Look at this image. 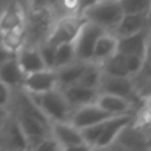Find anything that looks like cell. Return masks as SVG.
Masks as SVG:
<instances>
[{
    "mask_svg": "<svg viewBox=\"0 0 151 151\" xmlns=\"http://www.w3.org/2000/svg\"><path fill=\"white\" fill-rule=\"evenodd\" d=\"M149 27H151L149 13H125L111 33L117 37L129 36L143 31Z\"/></svg>",
    "mask_w": 151,
    "mask_h": 151,
    "instance_id": "cell-15",
    "label": "cell"
},
{
    "mask_svg": "<svg viewBox=\"0 0 151 151\" xmlns=\"http://www.w3.org/2000/svg\"><path fill=\"white\" fill-rule=\"evenodd\" d=\"M125 15L121 0H98L82 13L86 21L101 27L104 31L113 32Z\"/></svg>",
    "mask_w": 151,
    "mask_h": 151,
    "instance_id": "cell-3",
    "label": "cell"
},
{
    "mask_svg": "<svg viewBox=\"0 0 151 151\" xmlns=\"http://www.w3.org/2000/svg\"><path fill=\"white\" fill-rule=\"evenodd\" d=\"M55 20V7L27 8L25 23H24L27 35L25 45L37 47L42 41H45Z\"/></svg>",
    "mask_w": 151,
    "mask_h": 151,
    "instance_id": "cell-1",
    "label": "cell"
},
{
    "mask_svg": "<svg viewBox=\"0 0 151 151\" xmlns=\"http://www.w3.org/2000/svg\"><path fill=\"white\" fill-rule=\"evenodd\" d=\"M27 7L21 0H11L8 4L0 9V31H11V29L23 27L25 23Z\"/></svg>",
    "mask_w": 151,
    "mask_h": 151,
    "instance_id": "cell-14",
    "label": "cell"
},
{
    "mask_svg": "<svg viewBox=\"0 0 151 151\" xmlns=\"http://www.w3.org/2000/svg\"><path fill=\"white\" fill-rule=\"evenodd\" d=\"M13 94H15V90H12L8 85L0 81V107L9 110L13 101Z\"/></svg>",
    "mask_w": 151,
    "mask_h": 151,
    "instance_id": "cell-28",
    "label": "cell"
},
{
    "mask_svg": "<svg viewBox=\"0 0 151 151\" xmlns=\"http://www.w3.org/2000/svg\"><path fill=\"white\" fill-rule=\"evenodd\" d=\"M150 36L151 27L129 36L117 37V52L125 56H138V57L146 58L147 52H149Z\"/></svg>",
    "mask_w": 151,
    "mask_h": 151,
    "instance_id": "cell-10",
    "label": "cell"
},
{
    "mask_svg": "<svg viewBox=\"0 0 151 151\" xmlns=\"http://www.w3.org/2000/svg\"><path fill=\"white\" fill-rule=\"evenodd\" d=\"M125 13H149L151 0H121Z\"/></svg>",
    "mask_w": 151,
    "mask_h": 151,
    "instance_id": "cell-26",
    "label": "cell"
},
{
    "mask_svg": "<svg viewBox=\"0 0 151 151\" xmlns=\"http://www.w3.org/2000/svg\"><path fill=\"white\" fill-rule=\"evenodd\" d=\"M3 47L7 48L12 53H17L24 45L27 44V35H25V28L19 27V28L11 29V31L3 32Z\"/></svg>",
    "mask_w": 151,
    "mask_h": 151,
    "instance_id": "cell-22",
    "label": "cell"
},
{
    "mask_svg": "<svg viewBox=\"0 0 151 151\" xmlns=\"http://www.w3.org/2000/svg\"><path fill=\"white\" fill-rule=\"evenodd\" d=\"M149 17H150V20H151V5H150V9H149Z\"/></svg>",
    "mask_w": 151,
    "mask_h": 151,
    "instance_id": "cell-38",
    "label": "cell"
},
{
    "mask_svg": "<svg viewBox=\"0 0 151 151\" xmlns=\"http://www.w3.org/2000/svg\"><path fill=\"white\" fill-rule=\"evenodd\" d=\"M63 93L65 96L66 101L72 106V109H77V107L85 106L89 104H94L98 97V89H91L88 86L80 85V83H74V85L69 86V88L63 89Z\"/></svg>",
    "mask_w": 151,
    "mask_h": 151,
    "instance_id": "cell-17",
    "label": "cell"
},
{
    "mask_svg": "<svg viewBox=\"0 0 151 151\" xmlns=\"http://www.w3.org/2000/svg\"><path fill=\"white\" fill-rule=\"evenodd\" d=\"M1 42H3V32L0 31V45H3Z\"/></svg>",
    "mask_w": 151,
    "mask_h": 151,
    "instance_id": "cell-37",
    "label": "cell"
},
{
    "mask_svg": "<svg viewBox=\"0 0 151 151\" xmlns=\"http://www.w3.org/2000/svg\"><path fill=\"white\" fill-rule=\"evenodd\" d=\"M13 56H15V53H12L11 50H8L7 48H4L3 45H0V65H3L5 61H8L9 58H12Z\"/></svg>",
    "mask_w": 151,
    "mask_h": 151,
    "instance_id": "cell-32",
    "label": "cell"
},
{
    "mask_svg": "<svg viewBox=\"0 0 151 151\" xmlns=\"http://www.w3.org/2000/svg\"><path fill=\"white\" fill-rule=\"evenodd\" d=\"M0 150H28L25 135H24L17 119L11 110L7 119L4 121L3 126L0 127Z\"/></svg>",
    "mask_w": 151,
    "mask_h": 151,
    "instance_id": "cell-8",
    "label": "cell"
},
{
    "mask_svg": "<svg viewBox=\"0 0 151 151\" xmlns=\"http://www.w3.org/2000/svg\"><path fill=\"white\" fill-rule=\"evenodd\" d=\"M37 49L40 52L44 65L47 69H53V61H55V53H56V45H52L47 40L42 41L41 44L37 45Z\"/></svg>",
    "mask_w": 151,
    "mask_h": 151,
    "instance_id": "cell-27",
    "label": "cell"
},
{
    "mask_svg": "<svg viewBox=\"0 0 151 151\" xmlns=\"http://www.w3.org/2000/svg\"><path fill=\"white\" fill-rule=\"evenodd\" d=\"M76 61L74 47L73 42H64L56 47L55 61H53V69H58L61 66H65L68 64Z\"/></svg>",
    "mask_w": 151,
    "mask_h": 151,
    "instance_id": "cell-25",
    "label": "cell"
},
{
    "mask_svg": "<svg viewBox=\"0 0 151 151\" xmlns=\"http://www.w3.org/2000/svg\"><path fill=\"white\" fill-rule=\"evenodd\" d=\"M111 117H114V115L105 111L104 109H101L94 102V104H89V105H85V106L74 109L70 118H69V122L73 126H76L78 130H82V129L88 127V126L102 122V121Z\"/></svg>",
    "mask_w": 151,
    "mask_h": 151,
    "instance_id": "cell-12",
    "label": "cell"
},
{
    "mask_svg": "<svg viewBox=\"0 0 151 151\" xmlns=\"http://www.w3.org/2000/svg\"><path fill=\"white\" fill-rule=\"evenodd\" d=\"M31 98L39 106V109L44 113V115L52 122H61V121H69L73 109L66 101L63 90L58 88L52 90L44 91L40 94H31Z\"/></svg>",
    "mask_w": 151,
    "mask_h": 151,
    "instance_id": "cell-2",
    "label": "cell"
},
{
    "mask_svg": "<svg viewBox=\"0 0 151 151\" xmlns=\"http://www.w3.org/2000/svg\"><path fill=\"white\" fill-rule=\"evenodd\" d=\"M24 78H25V73L19 65L16 55L8 61H5L3 65H0V81L8 85L12 90L21 89Z\"/></svg>",
    "mask_w": 151,
    "mask_h": 151,
    "instance_id": "cell-19",
    "label": "cell"
},
{
    "mask_svg": "<svg viewBox=\"0 0 151 151\" xmlns=\"http://www.w3.org/2000/svg\"><path fill=\"white\" fill-rule=\"evenodd\" d=\"M27 8L37 7H56L58 0H21Z\"/></svg>",
    "mask_w": 151,
    "mask_h": 151,
    "instance_id": "cell-30",
    "label": "cell"
},
{
    "mask_svg": "<svg viewBox=\"0 0 151 151\" xmlns=\"http://www.w3.org/2000/svg\"><path fill=\"white\" fill-rule=\"evenodd\" d=\"M117 36H114L111 32H104L97 40L90 61L99 64V65L105 63L107 58H110L117 52Z\"/></svg>",
    "mask_w": 151,
    "mask_h": 151,
    "instance_id": "cell-21",
    "label": "cell"
},
{
    "mask_svg": "<svg viewBox=\"0 0 151 151\" xmlns=\"http://www.w3.org/2000/svg\"><path fill=\"white\" fill-rule=\"evenodd\" d=\"M113 145L125 150H146L151 149V137L145 126L133 121L121 130Z\"/></svg>",
    "mask_w": 151,
    "mask_h": 151,
    "instance_id": "cell-7",
    "label": "cell"
},
{
    "mask_svg": "<svg viewBox=\"0 0 151 151\" xmlns=\"http://www.w3.org/2000/svg\"><path fill=\"white\" fill-rule=\"evenodd\" d=\"M83 21L85 19L82 16L70 15V13L56 19L47 37V41L56 47L64 42H73Z\"/></svg>",
    "mask_w": 151,
    "mask_h": 151,
    "instance_id": "cell-4",
    "label": "cell"
},
{
    "mask_svg": "<svg viewBox=\"0 0 151 151\" xmlns=\"http://www.w3.org/2000/svg\"><path fill=\"white\" fill-rule=\"evenodd\" d=\"M86 65H88V63H85V61L76 60L65 66L55 69L56 76H57V88L63 90V89L69 88L74 83H78V80L82 76Z\"/></svg>",
    "mask_w": 151,
    "mask_h": 151,
    "instance_id": "cell-20",
    "label": "cell"
},
{
    "mask_svg": "<svg viewBox=\"0 0 151 151\" xmlns=\"http://www.w3.org/2000/svg\"><path fill=\"white\" fill-rule=\"evenodd\" d=\"M102 74H104V72H102L101 65L89 61L82 76L78 80V83L83 86H88V88H91V89H98Z\"/></svg>",
    "mask_w": 151,
    "mask_h": 151,
    "instance_id": "cell-24",
    "label": "cell"
},
{
    "mask_svg": "<svg viewBox=\"0 0 151 151\" xmlns=\"http://www.w3.org/2000/svg\"><path fill=\"white\" fill-rule=\"evenodd\" d=\"M147 60L151 61V36H150V42H149V52H147Z\"/></svg>",
    "mask_w": 151,
    "mask_h": 151,
    "instance_id": "cell-34",
    "label": "cell"
},
{
    "mask_svg": "<svg viewBox=\"0 0 151 151\" xmlns=\"http://www.w3.org/2000/svg\"><path fill=\"white\" fill-rule=\"evenodd\" d=\"M9 1H11V0H0V8H3L5 4H8Z\"/></svg>",
    "mask_w": 151,
    "mask_h": 151,
    "instance_id": "cell-35",
    "label": "cell"
},
{
    "mask_svg": "<svg viewBox=\"0 0 151 151\" xmlns=\"http://www.w3.org/2000/svg\"><path fill=\"white\" fill-rule=\"evenodd\" d=\"M96 104L113 115L130 114V113L134 114V109H135V104L133 101L109 93H98Z\"/></svg>",
    "mask_w": 151,
    "mask_h": 151,
    "instance_id": "cell-16",
    "label": "cell"
},
{
    "mask_svg": "<svg viewBox=\"0 0 151 151\" xmlns=\"http://www.w3.org/2000/svg\"><path fill=\"white\" fill-rule=\"evenodd\" d=\"M50 135L57 141L61 150H89L82 138L81 130L72 125L69 121L52 122Z\"/></svg>",
    "mask_w": 151,
    "mask_h": 151,
    "instance_id": "cell-6",
    "label": "cell"
},
{
    "mask_svg": "<svg viewBox=\"0 0 151 151\" xmlns=\"http://www.w3.org/2000/svg\"><path fill=\"white\" fill-rule=\"evenodd\" d=\"M104 32L106 31H104L101 27L96 25L90 21H83L73 41L76 60L89 63L91 60V56H93V50L97 40Z\"/></svg>",
    "mask_w": 151,
    "mask_h": 151,
    "instance_id": "cell-5",
    "label": "cell"
},
{
    "mask_svg": "<svg viewBox=\"0 0 151 151\" xmlns=\"http://www.w3.org/2000/svg\"><path fill=\"white\" fill-rule=\"evenodd\" d=\"M146 130H147V133H149V134H150V137H151V122L146 126Z\"/></svg>",
    "mask_w": 151,
    "mask_h": 151,
    "instance_id": "cell-36",
    "label": "cell"
},
{
    "mask_svg": "<svg viewBox=\"0 0 151 151\" xmlns=\"http://www.w3.org/2000/svg\"><path fill=\"white\" fill-rule=\"evenodd\" d=\"M56 88H57L56 70L55 69H47V68L33 72V73L25 74L23 86H21V89L24 91L31 94H40Z\"/></svg>",
    "mask_w": 151,
    "mask_h": 151,
    "instance_id": "cell-11",
    "label": "cell"
},
{
    "mask_svg": "<svg viewBox=\"0 0 151 151\" xmlns=\"http://www.w3.org/2000/svg\"><path fill=\"white\" fill-rule=\"evenodd\" d=\"M134 121V114H119V115H114V117L106 119L104 126V130H102L99 138L97 139L96 145H94V149L99 150V149H107V147H111L114 143L117 135L121 133L123 127L126 125H129L130 122Z\"/></svg>",
    "mask_w": 151,
    "mask_h": 151,
    "instance_id": "cell-13",
    "label": "cell"
},
{
    "mask_svg": "<svg viewBox=\"0 0 151 151\" xmlns=\"http://www.w3.org/2000/svg\"><path fill=\"white\" fill-rule=\"evenodd\" d=\"M16 60H17L20 68L25 74L33 73V72L45 69L44 61H42L40 52L37 47L31 45H24L17 53H16Z\"/></svg>",
    "mask_w": 151,
    "mask_h": 151,
    "instance_id": "cell-18",
    "label": "cell"
},
{
    "mask_svg": "<svg viewBox=\"0 0 151 151\" xmlns=\"http://www.w3.org/2000/svg\"><path fill=\"white\" fill-rule=\"evenodd\" d=\"M101 68L105 74L117 76V77H130L127 72V66H126L125 56L118 52H115L111 57L107 58L105 63H102Z\"/></svg>",
    "mask_w": 151,
    "mask_h": 151,
    "instance_id": "cell-23",
    "label": "cell"
},
{
    "mask_svg": "<svg viewBox=\"0 0 151 151\" xmlns=\"http://www.w3.org/2000/svg\"><path fill=\"white\" fill-rule=\"evenodd\" d=\"M8 114H9V110L7 109H3V107H0V127L3 126V123H4V121L7 119Z\"/></svg>",
    "mask_w": 151,
    "mask_h": 151,
    "instance_id": "cell-33",
    "label": "cell"
},
{
    "mask_svg": "<svg viewBox=\"0 0 151 151\" xmlns=\"http://www.w3.org/2000/svg\"><path fill=\"white\" fill-rule=\"evenodd\" d=\"M35 150L36 151H63L60 145L57 143V141H56L52 135L42 139V141L35 147Z\"/></svg>",
    "mask_w": 151,
    "mask_h": 151,
    "instance_id": "cell-29",
    "label": "cell"
},
{
    "mask_svg": "<svg viewBox=\"0 0 151 151\" xmlns=\"http://www.w3.org/2000/svg\"><path fill=\"white\" fill-rule=\"evenodd\" d=\"M0 9H1V8H0Z\"/></svg>",
    "mask_w": 151,
    "mask_h": 151,
    "instance_id": "cell-39",
    "label": "cell"
},
{
    "mask_svg": "<svg viewBox=\"0 0 151 151\" xmlns=\"http://www.w3.org/2000/svg\"><path fill=\"white\" fill-rule=\"evenodd\" d=\"M97 1H98V0H77V9H76V15L81 16L86 9H88V8H90L91 5L96 4Z\"/></svg>",
    "mask_w": 151,
    "mask_h": 151,
    "instance_id": "cell-31",
    "label": "cell"
},
{
    "mask_svg": "<svg viewBox=\"0 0 151 151\" xmlns=\"http://www.w3.org/2000/svg\"><path fill=\"white\" fill-rule=\"evenodd\" d=\"M98 91L99 93H109L114 94V96L123 97L126 99L133 101L134 104L139 98V94L130 77H117V76H110L104 73L101 77Z\"/></svg>",
    "mask_w": 151,
    "mask_h": 151,
    "instance_id": "cell-9",
    "label": "cell"
}]
</instances>
